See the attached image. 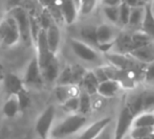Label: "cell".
<instances>
[{
  "mask_svg": "<svg viewBox=\"0 0 154 139\" xmlns=\"http://www.w3.org/2000/svg\"><path fill=\"white\" fill-rule=\"evenodd\" d=\"M112 121V118L110 116H106L103 118L99 119L95 122L91 123L90 125H88L83 132L79 135V137L77 139H94L95 136L106 127L109 122Z\"/></svg>",
  "mask_w": 154,
  "mask_h": 139,
  "instance_id": "12",
  "label": "cell"
},
{
  "mask_svg": "<svg viewBox=\"0 0 154 139\" xmlns=\"http://www.w3.org/2000/svg\"><path fill=\"white\" fill-rule=\"evenodd\" d=\"M92 71H93V73H94L95 77L97 79V81H99V83H102V82L106 81V80H109L107 77V74H106L105 70H104L103 66L97 67V68H94Z\"/></svg>",
  "mask_w": 154,
  "mask_h": 139,
  "instance_id": "36",
  "label": "cell"
},
{
  "mask_svg": "<svg viewBox=\"0 0 154 139\" xmlns=\"http://www.w3.org/2000/svg\"><path fill=\"white\" fill-rule=\"evenodd\" d=\"M0 139H2V138H1V136H0Z\"/></svg>",
  "mask_w": 154,
  "mask_h": 139,
  "instance_id": "48",
  "label": "cell"
},
{
  "mask_svg": "<svg viewBox=\"0 0 154 139\" xmlns=\"http://www.w3.org/2000/svg\"><path fill=\"white\" fill-rule=\"evenodd\" d=\"M61 105H62V108L66 112H69V113L79 112V95H78V96L70 97V98L65 101Z\"/></svg>",
  "mask_w": 154,
  "mask_h": 139,
  "instance_id": "33",
  "label": "cell"
},
{
  "mask_svg": "<svg viewBox=\"0 0 154 139\" xmlns=\"http://www.w3.org/2000/svg\"><path fill=\"white\" fill-rule=\"evenodd\" d=\"M22 0H8V6H10V10L11 8H14L16 6H20V2Z\"/></svg>",
  "mask_w": 154,
  "mask_h": 139,
  "instance_id": "41",
  "label": "cell"
},
{
  "mask_svg": "<svg viewBox=\"0 0 154 139\" xmlns=\"http://www.w3.org/2000/svg\"><path fill=\"white\" fill-rule=\"evenodd\" d=\"M122 86L116 80H106L99 84L97 87V95H100L103 98H109L113 97L120 92Z\"/></svg>",
  "mask_w": 154,
  "mask_h": 139,
  "instance_id": "15",
  "label": "cell"
},
{
  "mask_svg": "<svg viewBox=\"0 0 154 139\" xmlns=\"http://www.w3.org/2000/svg\"><path fill=\"white\" fill-rule=\"evenodd\" d=\"M81 92L79 85L70 84V85H57L55 88V95L57 99L61 104L65 101L69 99L70 97L78 96Z\"/></svg>",
  "mask_w": 154,
  "mask_h": 139,
  "instance_id": "14",
  "label": "cell"
},
{
  "mask_svg": "<svg viewBox=\"0 0 154 139\" xmlns=\"http://www.w3.org/2000/svg\"><path fill=\"white\" fill-rule=\"evenodd\" d=\"M35 46L37 48V59H38L39 65L40 68H43L45 65L48 63V61L53 58L54 55L51 51L47 43V38H46V29L45 28H41V30L39 32L38 38L35 43Z\"/></svg>",
  "mask_w": 154,
  "mask_h": 139,
  "instance_id": "7",
  "label": "cell"
},
{
  "mask_svg": "<svg viewBox=\"0 0 154 139\" xmlns=\"http://www.w3.org/2000/svg\"><path fill=\"white\" fill-rule=\"evenodd\" d=\"M154 127V112H140L135 115L132 121V128Z\"/></svg>",
  "mask_w": 154,
  "mask_h": 139,
  "instance_id": "22",
  "label": "cell"
},
{
  "mask_svg": "<svg viewBox=\"0 0 154 139\" xmlns=\"http://www.w3.org/2000/svg\"><path fill=\"white\" fill-rule=\"evenodd\" d=\"M99 81L95 77L94 73L92 70H87L86 74L84 75L83 80H82L81 84V90L85 91V92L89 93L90 95H94L97 92V87H99Z\"/></svg>",
  "mask_w": 154,
  "mask_h": 139,
  "instance_id": "19",
  "label": "cell"
},
{
  "mask_svg": "<svg viewBox=\"0 0 154 139\" xmlns=\"http://www.w3.org/2000/svg\"><path fill=\"white\" fill-rule=\"evenodd\" d=\"M46 38L51 51L54 55H57L61 41V32L59 25L55 21H53L46 28Z\"/></svg>",
  "mask_w": 154,
  "mask_h": 139,
  "instance_id": "13",
  "label": "cell"
},
{
  "mask_svg": "<svg viewBox=\"0 0 154 139\" xmlns=\"http://www.w3.org/2000/svg\"><path fill=\"white\" fill-rule=\"evenodd\" d=\"M58 85H70L73 84L72 72H71V66H66L60 71V74L57 80Z\"/></svg>",
  "mask_w": 154,
  "mask_h": 139,
  "instance_id": "30",
  "label": "cell"
},
{
  "mask_svg": "<svg viewBox=\"0 0 154 139\" xmlns=\"http://www.w3.org/2000/svg\"><path fill=\"white\" fill-rule=\"evenodd\" d=\"M119 34L116 32V27L113 24H107V23H103L97 26V45L103 44V43H109L114 42L118 38Z\"/></svg>",
  "mask_w": 154,
  "mask_h": 139,
  "instance_id": "10",
  "label": "cell"
},
{
  "mask_svg": "<svg viewBox=\"0 0 154 139\" xmlns=\"http://www.w3.org/2000/svg\"><path fill=\"white\" fill-rule=\"evenodd\" d=\"M56 116V108L55 106L51 105L44 109V111L41 113V115L38 117L35 125L36 133L41 139L47 138L51 136V132L53 130L54 120Z\"/></svg>",
  "mask_w": 154,
  "mask_h": 139,
  "instance_id": "5",
  "label": "cell"
},
{
  "mask_svg": "<svg viewBox=\"0 0 154 139\" xmlns=\"http://www.w3.org/2000/svg\"><path fill=\"white\" fill-rule=\"evenodd\" d=\"M58 3L61 8L64 22L68 25L72 24L77 20L78 14L80 13L79 8L75 5L73 0H59Z\"/></svg>",
  "mask_w": 154,
  "mask_h": 139,
  "instance_id": "11",
  "label": "cell"
},
{
  "mask_svg": "<svg viewBox=\"0 0 154 139\" xmlns=\"http://www.w3.org/2000/svg\"><path fill=\"white\" fill-rule=\"evenodd\" d=\"M37 1H38L43 8H48V6L53 5V4L57 3L58 0H37Z\"/></svg>",
  "mask_w": 154,
  "mask_h": 139,
  "instance_id": "40",
  "label": "cell"
},
{
  "mask_svg": "<svg viewBox=\"0 0 154 139\" xmlns=\"http://www.w3.org/2000/svg\"><path fill=\"white\" fill-rule=\"evenodd\" d=\"M92 110V98L89 93L81 90L79 94V113L86 115Z\"/></svg>",
  "mask_w": 154,
  "mask_h": 139,
  "instance_id": "24",
  "label": "cell"
},
{
  "mask_svg": "<svg viewBox=\"0 0 154 139\" xmlns=\"http://www.w3.org/2000/svg\"><path fill=\"white\" fill-rule=\"evenodd\" d=\"M144 77L147 81H154V61L150 64H147L145 67Z\"/></svg>",
  "mask_w": 154,
  "mask_h": 139,
  "instance_id": "37",
  "label": "cell"
},
{
  "mask_svg": "<svg viewBox=\"0 0 154 139\" xmlns=\"http://www.w3.org/2000/svg\"><path fill=\"white\" fill-rule=\"evenodd\" d=\"M17 98L19 101V107H20V111H24L25 109L29 107L31 105V96H29V93L27 91V89L23 88L21 91H19L17 93Z\"/></svg>",
  "mask_w": 154,
  "mask_h": 139,
  "instance_id": "29",
  "label": "cell"
},
{
  "mask_svg": "<svg viewBox=\"0 0 154 139\" xmlns=\"http://www.w3.org/2000/svg\"><path fill=\"white\" fill-rule=\"evenodd\" d=\"M41 71H42L44 82H48V83L57 82L58 77L60 74V71H61L60 70V64L57 56H54L48 61V63L43 68H41Z\"/></svg>",
  "mask_w": 154,
  "mask_h": 139,
  "instance_id": "16",
  "label": "cell"
},
{
  "mask_svg": "<svg viewBox=\"0 0 154 139\" xmlns=\"http://www.w3.org/2000/svg\"><path fill=\"white\" fill-rule=\"evenodd\" d=\"M73 2H75V5L79 8V11H80V2H81V0H73Z\"/></svg>",
  "mask_w": 154,
  "mask_h": 139,
  "instance_id": "43",
  "label": "cell"
},
{
  "mask_svg": "<svg viewBox=\"0 0 154 139\" xmlns=\"http://www.w3.org/2000/svg\"><path fill=\"white\" fill-rule=\"evenodd\" d=\"M87 123V117L81 113H71L51 132V139H64L78 133Z\"/></svg>",
  "mask_w": 154,
  "mask_h": 139,
  "instance_id": "1",
  "label": "cell"
},
{
  "mask_svg": "<svg viewBox=\"0 0 154 139\" xmlns=\"http://www.w3.org/2000/svg\"><path fill=\"white\" fill-rule=\"evenodd\" d=\"M103 13L111 24H119V6H104Z\"/></svg>",
  "mask_w": 154,
  "mask_h": 139,
  "instance_id": "28",
  "label": "cell"
},
{
  "mask_svg": "<svg viewBox=\"0 0 154 139\" xmlns=\"http://www.w3.org/2000/svg\"><path fill=\"white\" fill-rule=\"evenodd\" d=\"M71 72H72V80L75 85H80L83 80L84 75L87 72V69L84 68L82 65L75 64L71 66Z\"/></svg>",
  "mask_w": 154,
  "mask_h": 139,
  "instance_id": "31",
  "label": "cell"
},
{
  "mask_svg": "<svg viewBox=\"0 0 154 139\" xmlns=\"http://www.w3.org/2000/svg\"><path fill=\"white\" fill-rule=\"evenodd\" d=\"M144 16H145V5L131 8L129 22H128L127 26H129L130 28H132L134 30L140 29L143 20H144Z\"/></svg>",
  "mask_w": 154,
  "mask_h": 139,
  "instance_id": "21",
  "label": "cell"
},
{
  "mask_svg": "<svg viewBox=\"0 0 154 139\" xmlns=\"http://www.w3.org/2000/svg\"><path fill=\"white\" fill-rule=\"evenodd\" d=\"M140 30L148 35L154 42V12L150 3H147L145 5V16Z\"/></svg>",
  "mask_w": 154,
  "mask_h": 139,
  "instance_id": "18",
  "label": "cell"
},
{
  "mask_svg": "<svg viewBox=\"0 0 154 139\" xmlns=\"http://www.w3.org/2000/svg\"><path fill=\"white\" fill-rule=\"evenodd\" d=\"M99 0H81L80 2V13L82 15H88L94 11Z\"/></svg>",
  "mask_w": 154,
  "mask_h": 139,
  "instance_id": "34",
  "label": "cell"
},
{
  "mask_svg": "<svg viewBox=\"0 0 154 139\" xmlns=\"http://www.w3.org/2000/svg\"><path fill=\"white\" fill-rule=\"evenodd\" d=\"M122 2L129 5L130 8H136V6H144L146 5L143 0H122Z\"/></svg>",
  "mask_w": 154,
  "mask_h": 139,
  "instance_id": "38",
  "label": "cell"
},
{
  "mask_svg": "<svg viewBox=\"0 0 154 139\" xmlns=\"http://www.w3.org/2000/svg\"><path fill=\"white\" fill-rule=\"evenodd\" d=\"M20 40V32L16 20L8 15L5 19L0 21V42L11 47L16 45Z\"/></svg>",
  "mask_w": 154,
  "mask_h": 139,
  "instance_id": "2",
  "label": "cell"
},
{
  "mask_svg": "<svg viewBox=\"0 0 154 139\" xmlns=\"http://www.w3.org/2000/svg\"><path fill=\"white\" fill-rule=\"evenodd\" d=\"M80 36L81 40L84 41L87 44L91 45L94 48L97 47V27L91 25H86L83 26L80 30Z\"/></svg>",
  "mask_w": 154,
  "mask_h": 139,
  "instance_id": "23",
  "label": "cell"
},
{
  "mask_svg": "<svg viewBox=\"0 0 154 139\" xmlns=\"http://www.w3.org/2000/svg\"><path fill=\"white\" fill-rule=\"evenodd\" d=\"M128 55L131 56L134 60L142 63V64H150L154 61V42L148 43V44L143 45L138 48L133 49Z\"/></svg>",
  "mask_w": 154,
  "mask_h": 139,
  "instance_id": "9",
  "label": "cell"
},
{
  "mask_svg": "<svg viewBox=\"0 0 154 139\" xmlns=\"http://www.w3.org/2000/svg\"><path fill=\"white\" fill-rule=\"evenodd\" d=\"M150 4H151V8H152V10H153V12H154V0H151V2H150Z\"/></svg>",
  "mask_w": 154,
  "mask_h": 139,
  "instance_id": "45",
  "label": "cell"
},
{
  "mask_svg": "<svg viewBox=\"0 0 154 139\" xmlns=\"http://www.w3.org/2000/svg\"><path fill=\"white\" fill-rule=\"evenodd\" d=\"M134 115L129 111L127 107L121 110L118 119L116 121V130H114V139H123L129 133L132 128Z\"/></svg>",
  "mask_w": 154,
  "mask_h": 139,
  "instance_id": "8",
  "label": "cell"
},
{
  "mask_svg": "<svg viewBox=\"0 0 154 139\" xmlns=\"http://www.w3.org/2000/svg\"><path fill=\"white\" fill-rule=\"evenodd\" d=\"M4 89L8 92V95L17 94L19 91H21L25 87L23 80H21L19 77H17L14 73H8L5 74V77L3 80Z\"/></svg>",
  "mask_w": 154,
  "mask_h": 139,
  "instance_id": "17",
  "label": "cell"
},
{
  "mask_svg": "<svg viewBox=\"0 0 154 139\" xmlns=\"http://www.w3.org/2000/svg\"><path fill=\"white\" fill-rule=\"evenodd\" d=\"M130 12H131V8L124 2L119 5V24L127 26L130 18Z\"/></svg>",
  "mask_w": 154,
  "mask_h": 139,
  "instance_id": "27",
  "label": "cell"
},
{
  "mask_svg": "<svg viewBox=\"0 0 154 139\" xmlns=\"http://www.w3.org/2000/svg\"><path fill=\"white\" fill-rule=\"evenodd\" d=\"M143 1H144L145 2V3H150V2H151V0H143Z\"/></svg>",
  "mask_w": 154,
  "mask_h": 139,
  "instance_id": "46",
  "label": "cell"
},
{
  "mask_svg": "<svg viewBox=\"0 0 154 139\" xmlns=\"http://www.w3.org/2000/svg\"><path fill=\"white\" fill-rule=\"evenodd\" d=\"M123 139H133V138H132V137H131V136H130V135H129V133H128V134H127V135H126V136H125V137H124Z\"/></svg>",
  "mask_w": 154,
  "mask_h": 139,
  "instance_id": "44",
  "label": "cell"
},
{
  "mask_svg": "<svg viewBox=\"0 0 154 139\" xmlns=\"http://www.w3.org/2000/svg\"><path fill=\"white\" fill-rule=\"evenodd\" d=\"M4 77H5V72H4V68L1 64H0V83L3 82Z\"/></svg>",
  "mask_w": 154,
  "mask_h": 139,
  "instance_id": "42",
  "label": "cell"
},
{
  "mask_svg": "<svg viewBox=\"0 0 154 139\" xmlns=\"http://www.w3.org/2000/svg\"><path fill=\"white\" fill-rule=\"evenodd\" d=\"M154 134V127H136L131 128L129 135L133 139H143Z\"/></svg>",
  "mask_w": 154,
  "mask_h": 139,
  "instance_id": "26",
  "label": "cell"
},
{
  "mask_svg": "<svg viewBox=\"0 0 154 139\" xmlns=\"http://www.w3.org/2000/svg\"><path fill=\"white\" fill-rule=\"evenodd\" d=\"M143 95H144V93H138L136 95H133L127 103L126 107L129 109V111L134 116L143 112Z\"/></svg>",
  "mask_w": 154,
  "mask_h": 139,
  "instance_id": "25",
  "label": "cell"
},
{
  "mask_svg": "<svg viewBox=\"0 0 154 139\" xmlns=\"http://www.w3.org/2000/svg\"><path fill=\"white\" fill-rule=\"evenodd\" d=\"M8 15L12 16L16 20L17 25L20 32V39L25 44L32 43V35H31V24H29V14L21 6H16L11 8Z\"/></svg>",
  "mask_w": 154,
  "mask_h": 139,
  "instance_id": "4",
  "label": "cell"
},
{
  "mask_svg": "<svg viewBox=\"0 0 154 139\" xmlns=\"http://www.w3.org/2000/svg\"><path fill=\"white\" fill-rule=\"evenodd\" d=\"M42 139H51V138H49V137H47V138H42Z\"/></svg>",
  "mask_w": 154,
  "mask_h": 139,
  "instance_id": "47",
  "label": "cell"
},
{
  "mask_svg": "<svg viewBox=\"0 0 154 139\" xmlns=\"http://www.w3.org/2000/svg\"><path fill=\"white\" fill-rule=\"evenodd\" d=\"M114 130H116V122L113 120L109 122L97 136L94 139H114Z\"/></svg>",
  "mask_w": 154,
  "mask_h": 139,
  "instance_id": "32",
  "label": "cell"
},
{
  "mask_svg": "<svg viewBox=\"0 0 154 139\" xmlns=\"http://www.w3.org/2000/svg\"><path fill=\"white\" fill-rule=\"evenodd\" d=\"M23 83L25 86L32 87H41L44 83V79H43L42 71H41L37 56H32L29 64L27 65L24 77H23Z\"/></svg>",
  "mask_w": 154,
  "mask_h": 139,
  "instance_id": "6",
  "label": "cell"
},
{
  "mask_svg": "<svg viewBox=\"0 0 154 139\" xmlns=\"http://www.w3.org/2000/svg\"><path fill=\"white\" fill-rule=\"evenodd\" d=\"M104 6H119L122 3V0H102Z\"/></svg>",
  "mask_w": 154,
  "mask_h": 139,
  "instance_id": "39",
  "label": "cell"
},
{
  "mask_svg": "<svg viewBox=\"0 0 154 139\" xmlns=\"http://www.w3.org/2000/svg\"><path fill=\"white\" fill-rule=\"evenodd\" d=\"M19 112H20V107H19V101L18 98H17V95H8L6 101H4L3 107H2V113L8 118H13Z\"/></svg>",
  "mask_w": 154,
  "mask_h": 139,
  "instance_id": "20",
  "label": "cell"
},
{
  "mask_svg": "<svg viewBox=\"0 0 154 139\" xmlns=\"http://www.w3.org/2000/svg\"><path fill=\"white\" fill-rule=\"evenodd\" d=\"M70 48L75 56L80 60L87 63H100L101 62V56L100 51L97 48H94L91 45L87 44L84 41L79 39L71 38L69 40Z\"/></svg>",
  "mask_w": 154,
  "mask_h": 139,
  "instance_id": "3",
  "label": "cell"
},
{
  "mask_svg": "<svg viewBox=\"0 0 154 139\" xmlns=\"http://www.w3.org/2000/svg\"><path fill=\"white\" fill-rule=\"evenodd\" d=\"M143 111L154 112V93L148 92L143 95Z\"/></svg>",
  "mask_w": 154,
  "mask_h": 139,
  "instance_id": "35",
  "label": "cell"
}]
</instances>
